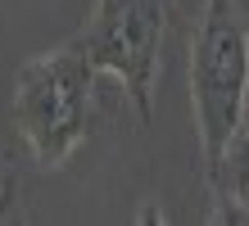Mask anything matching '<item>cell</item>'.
<instances>
[{
    "label": "cell",
    "mask_w": 249,
    "mask_h": 226,
    "mask_svg": "<svg viewBox=\"0 0 249 226\" xmlns=\"http://www.w3.org/2000/svg\"><path fill=\"white\" fill-rule=\"evenodd\" d=\"M100 68L82 41H68L50 54H36L14 82V131L41 168H64L77 145L91 136V95Z\"/></svg>",
    "instance_id": "1"
},
{
    "label": "cell",
    "mask_w": 249,
    "mask_h": 226,
    "mask_svg": "<svg viewBox=\"0 0 249 226\" xmlns=\"http://www.w3.org/2000/svg\"><path fill=\"white\" fill-rule=\"evenodd\" d=\"M190 104L209 172L249 118V32L236 0H204L190 36Z\"/></svg>",
    "instance_id": "2"
},
{
    "label": "cell",
    "mask_w": 249,
    "mask_h": 226,
    "mask_svg": "<svg viewBox=\"0 0 249 226\" xmlns=\"http://www.w3.org/2000/svg\"><path fill=\"white\" fill-rule=\"evenodd\" d=\"M168 18H172V0H95L91 23L77 32L91 64L123 82L141 122H150Z\"/></svg>",
    "instance_id": "3"
},
{
    "label": "cell",
    "mask_w": 249,
    "mask_h": 226,
    "mask_svg": "<svg viewBox=\"0 0 249 226\" xmlns=\"http://www.w3.org/2000/svg\"><path fill=\"white\" fill-rule=\"evenodd\" d=\"M204 176H209V194H213V222L249 226V118Z\"/></svg>",
    "instance_id": "4"
},
{
    "label": "cell",
    "mask_w": 249,
    "mask_h": 226,
    "mask_svg": "<svg viewBox=\"0 0 249 226\" xmlns=\"http://www.w3.org/2000/svg\"><path fill=\"white\" fill-rule=\"evenodd\" d=\"M5 222H23V176L14 168L0 176V226Z\"/></svg>",
    "instance_id": "5"
},
{
    "label": "cell",
    "mask_w": 249,
    "mask_h": 226,
    "mask_svg": "<svg viewBox=\"0 0 249 226\" xmlns=\"http://www.w3.org/2000/svg\"><path fill=\"white\" fill-rule=\"evenodd\" d=\"M245 32H249V14H245Z\"/></svg>",
    "instance_id": "6"
}]
</instances>
